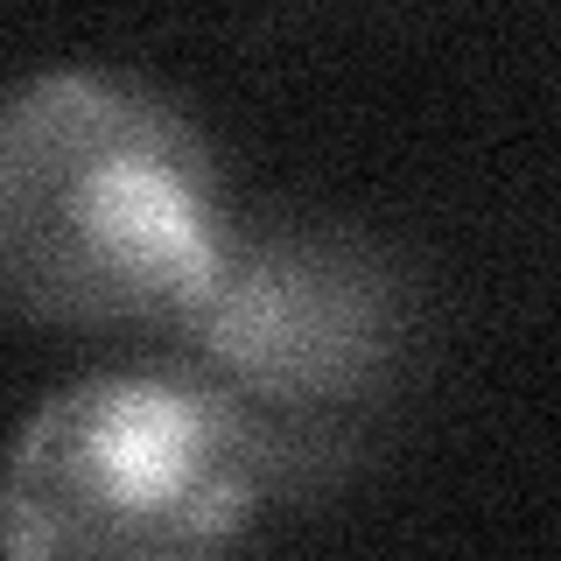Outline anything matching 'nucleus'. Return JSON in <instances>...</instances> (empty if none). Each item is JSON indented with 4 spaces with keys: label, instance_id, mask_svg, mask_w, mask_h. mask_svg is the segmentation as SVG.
<instances>
[{
    "label": "nucleus",
    "instance_id": "f257e3e1",
    "mask_svg": "<svg viewBox=\"0 0 561 561\" xmlns=\"http://www.w3.org/2000/svg\"><path fill=\"white\" fill-rule=\"evenodd\" d=\"M204 127L119 70L0 84V302L35 323H162L204 302L232 253Z\"/></svg>",
    "mask_w": 561,
    "mask_h": 561
},
{
    "label": "nucleus",
    "instance_id": "f03ea898",
    "mask_svg": "<svg viewBox=\"0 0 561 561\" xmlns=\"http://www.w3.org/2000/svg\"><path fill=\"white\" fill-rule=\"evenodd\" d=\"M267 435L183 365L84 373L43 400L0 463V554H204L260 519Z\"/></svg>",
    "mask_w": 561,
    "mask_h": 561
},
{
    "label": "nucleus",
    "instance_id": "7ed1b4c3",
    "mask_svg": "<svg viewBox=\"0 0 561 561\" xmlns=\"http://www.w3.org/2000/svg\"><path fill=\"white\" fill-rule=\"evenodd\" d=\"M197 351V373L253 414L267 408H337L393 373L408 295L393 267L351 232H232L218 280L175 323Z\"/></svg>",
    "mask_w": 561,
    "mask_h": 561
}]
</instances>
